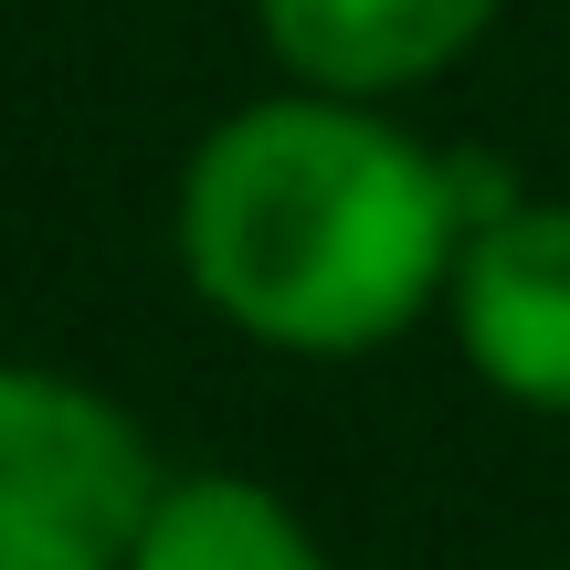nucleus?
<instances>
[{"label": "nucleus", "instance_id": "1", "mask_svg": "<svg viewBox=\"0 0 570 570\" xmlns=\"http://www.w3.org/2000/svg\"><path fill=\"white\" fill-rule=\"evenodd\" d=\"M487 190L360 96H275L202 127L169 190V254L190 296L285 360H370L454 285Z\"/></svg>", "mask_w": 570, "mask_h": 570}, {"label": "nucleus", "instance_id": "2", "mask_svg": "<svg viewBox=\"0 0 570 570\" xmlns=\"http://www.w3.org/2000/svg\"><path fill=\"white\" fill-rule=\"evenodd\" d=\"M159 487V444L117 391L0 360V570H127Z\"/></svg>", "mask_w": 570, "mask_h": 570}, {"label": "nucleus", "instance_id": "3", "mask_svg": "<svg viewBox=\"0 0 570 570\" xmlns=\"http://www.w3.org/2000/svg\"><path fill=\"white\" fill-rule=\"evenodd\" d=\"M444 327L497 402L570 423V202H508L497 190L465 223Z\"/></svg>", "mask_w": 570, "mask_h": 570}, {"label": "nucleus", "instance_id": "4", "mask_svg": "<svg viewBox=\"0 0 570 570\" xmlns=\"http://www.w3.org/2000/svg\"><path fill=\"white\" fill-rule=\"evenodd\" d=\"M497 21H508V0H254L275 75L360 106H402L444 85Z\"/></svg>", "mask_w": 570, "mask_h": 570}, {"label": "nucleus", "instance_id": "5", "mask_svg": "<svg viewBox=\"0 0 570 570\" xmlns=\"http://www.w3.org/2000/svg\"><path fill=\"white\" fill-rule=\"evenodd\" d=\"M127 570H327V550L254 475H169Z\"/></svg>", "mask_w": 570, "mask_h": 570}]
</instances>
